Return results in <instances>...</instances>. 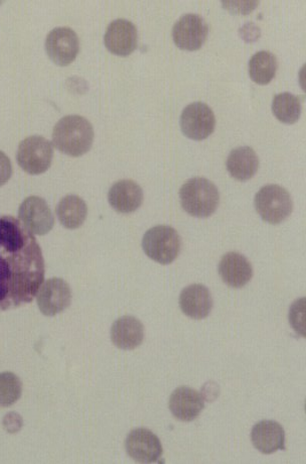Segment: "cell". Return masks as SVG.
Returning <instances> with one entry per match:
<instances>
[{
    "mask_svg": "<svg viewBox=\"0 0 306 464\" xmlns=\"http://www.w3.org/2000/svg\"><path fill=\"white\" fill-rule=\"evenodd\" d=\"M93 141V125L81 115H67L54 125L53 144L62 154L81 156L90 151Z\"/></svg>",
    "mask_w": 306,
    "mask_h": 464,
    "instance_id": "7a4b0ae2",
    "label": "cell"
},
{
    "mask_svg": "<svg viewBox=\"0 0 306 464\" xmlns=\"http://www.w3.org/2000/svg\"><path fill=\"white\" fill-rule=\"evenodd\" d=\"M54 156L51 141L41 137H29L19 146L17 159L20 167L30 175H40L49 170Z\"/></svg>",
    "mask_w": 306,
    "mask_h": 464,
    "instance_id": "8992f818",
    "label": "cell"
},
{
    "mask_svg": "<svg viewBox=\"0 0 306 464\" xmlns=\"http://www.w3.org/2000/svg\"><path fill=\"white\" fill-rule=\"evenodd\" d=\"M108 201L117 212L132 214L144 202V191L135 181L120 180L108 192Z\"/></svg>",
    "mask_w": 306,
    "mask_h": 464,
    "instance_id": "e0dca14e",
    "label": "cell"
},
{
    "mask_svg": "<svg viewBox=\"0 0 306 464\" xmlns=\"http://www.w3.org/2000/svg\"><path fill=\"white\" fill-rule=\"evenodd\" d=\"M209 26L200 15L187 13L183 15L172 29V38L178 48L186 51L199 50L205 44Z\"/></svg>",
    "mask_w": 306,
    "mask_h": 464,
    "instance_id": "ba28073f",
    "label": "cell"
},
{
    "mask_svg": "<svg viewBox=\"0 0 306 464\" xmlns=\"http://www.w3.org/2000/svg\"><path fill=\"white\" fill-rule=\"evenodd\" d=\"M304 298L297 300L289 311L290 324H292L295 332L300 333L302 336H304Z\"/></svg>",
    "mask_w": 306,
    "mask_h": 464,
    "instance_id": "d4e9b609",
    "label": "cell"
},
{
    "mask_svg": "<svg viewBox=\"0 0 306 464\" xmlns=\"http://www.w3.org/2000/svg\"><path fill=\"white\" fill-rule=\"evenodd\" d=\"M213 304L210 290L202 284L185 288L179 296L180 309L186 316L195 320L207 318L213 309Z\"/></svg>",
    "mask_w": 306,
    "mask_h": 464,
    "instance_id": "ac0fdd59",
    "label": "cell"
},
{
    "mask_svg": "<svg viewBox=\"0 0 306 464\" xmlns=\"http://www.w3.org/2000/svg\"><path fill=\"white\" fill-rule=\"evenodd\" d=\"M180 128L187 138L194 140L206 139L215 131L216 116L206 104L194 102L183 110Z\"/></svg>",
    "mask_w": 306,
    "mask_h": 464,
    "instance_id": "52a82bcc",
    "label": "cell"
},
{
    "mask_svg": "<svg viewBox=\"0 0 306 464\" xmlns=\"http://www.w3.org/2000/svg\"><path fill=\"white\" fill-rule=\"evenodd\" d=\"M272 112L281 122L295 123L301 119L302 100L290 92L279 93L273 98Z\"/></svg>",
    "mask_w": 306,
    "mask_h": 464,
    "instance_id": "603a6c76",
    "label": "cell"
},
{
    "mask_svg": "<svg viewBox=\"0 0 306 464\" xmlns=\"http://www.w3.org/2000/svg\"><path fill=\"white\" fill-rule=\"evenodd\" d=\"M110 336L116 348L124 350H136L144 342L145 326L136 317L122 316L114 322Z\"/></svg>",
    "mask_w": 306,
    "mask_h": 464,
    "instance_id": "d6986e66",
    "label": "cell"
},
{
    "mask_svg": "<svg viewBox=\"0 0 306 464\" xmlns=\"http://www.w3.org/2000/svg\"><path fill=\"white\" fill-rule=\"evenodd\" d=\"M56 211L61 224L68 230H77L82 226L88 215L87 204L77 195H68L62 198Z\"/></svg>",
    "mask_w": 306,
    "mask_h": 464,
    "instance_id": "44dd1931",
    "label": "cell"
},
{
    "mask_svg": "<svg viewBox=\"0 0 306 464\" xmlns=\"http://www.w3.org/2000/svg\"><path fill=\"white\" fill-rule=\"evenodd\" d=\"M169 407L178 420L191 422L197 419L205 408V400L197 390L179 387L172 392Z\"/></svg>",
    "mask_w": 306,
    "mask_h": 464,
    "instance_id": "5bb4252c",
    "label": "cell"
},
{
    "mask_svg": "<svg viewBox=\"0 0 306 464\" xmlns=\"http://www.w3.org/2000/svg\"><path fill=\"white\" fill-rule=\"evenodd\" d=\"M45 259L35 235L12 216H0V311L34 300L45 281Z\"/></svg>",
    "mask_w": 306,
    "mask_h": 464,
    "instance_id": "6da1fadb",
    "label": "cell"
},
{
    "mask_svg": "<svg viewBox=\"0 0 306 464\" xmlns=\"http://www.w3.org/2000/svg\"><path fill=\"white\" fill-rule=\"evenodd\" d=\"M4 426L10 434H17L22 427V419L18 413L12 412L4 417Z\"/></svg>",
    "mask_w": 306,
    "mask_h": 464,
    "instance_id": "83f0119b",
    "label": "cell"
},
{
    "mask_svg": "<svg viewBox=\"0 0 306 464\" xmlns=\"http://www.w3.org/2000/svg\"><path fill=\"white\" fill-rule=\"evenodd\" d=\"M45 50L50 59L57 65L68 66L79 54V38L72 29L67 27L54 29L46 37Z\"/></svg>",
    "mask_w": 306,
    "mask_h": 464,
    "instance_id": "9c48e42d",
    "label": "cell"
},
{
    "mask_svg": "<svg viewBox=\"0 0 306 464\" xmlns=\"http://www.w3.org/2000/svg\"><path fill=\"white\" fill-rule=\"evenodd\" d=\"M251 440L256 450L264 454L286 450L285 431L277 421L262 420L255 424Z\"/></svg>",
    "mask_w": 306,
    "mask_h": 464,
    "instance_id": "9a60e30c",
    "label": "cell"
},
{
    "mask_svg": "<svg viewBox=\"0 0 306 464\" xmlns=\"http://www.w3.org/2000/svg\"><path fill=\"white\" fill-rule=\"evenodd\" d=\"M38 309L45 316H56L72 301V292L65 280L52 278L43 283L37 294Z\"/></svg>",
    "mask_w": 306,
    "mask_h": 464,
    "instance_id": "30bf717a",
    "label": "cell"
},
{
    "mask_svg": "<svg viewBox=\"0 0 306 464\" xmlns=\"http://www.w3.org/2000/svg\"><path fill=\"white\" fill-rule=\"evenodd\" d=\"M179 198L188 215L207 218L214 215L219 207V192L211 181L195 177L180 188Z\"/></svg>",
    "mask_w": 306,
    "mask_h": 464,
    "instance_id": "3957f363",
    "label": "cell"
},
{
    "mask_svg": "<svg viewBox=\"0 0 306 464\" xmlns=\"http://www.w3.org/2000/svg\"><path fill=\"white\" fill-rule=\"evenodd\" d=\"M255 208L266 223L278 224L292 215L294 203L285 188L266 185L255 195Z\"/></svg>",
    "mask_w": 306,
    "mask_h": 464,
    "instance_id": "5b68a950",
    "label": "cell"
},
{
    "mask_svg": "<svg viewBox=\"0 0 306 464\" xmlns=\"http://www.w3.org/2000/svg\"><path fill=\"white\" fill-rule=\"evenodd\" d=\"M125 450L131 459L139 463L158 461L163 452L161 440L153 431L133 429L125 440Z\"/></svg>",
    "mask_w": 306,
    "mask_h": 464,
    "instance_id": "8fae6325",
    "label": "cell"
},
{
    "mask_svg": "<svg viewBox=\"0 0 306 464\" xmlns=\"http://www.w3.org/2000/svg\"><path fill=\"white\" fill-rule=\"evenodd\" d=\"M259 168V158L252 148L239 147L233 149L227 159V169L238 181L252 178Z\"/></svg>",
    "mask_w": 306,
    "mask_h": 464,
    "instance_id": "ffe728a7",
    "label": "cell"
},
{
    "mask_svg": "<svg viewBox=\"0 0 306 464\" xmlns=\"http://www.w3.org/2000/svg\"><path fill=\"white\" fill-rule=\"evenodd\" d=\"M12 175V162L4 152L0 151V186L4 185Z\"/></svg>",
    "mask_w": 306,
    "mask_h": 464,
    "instance_id": "4316f807",
    "label": "cell"
},
{
    "mask_svg": "<svg viewBox=\"0 0 306 464\" xmlns=\"http://www.w3.org/2000/svg\"><path fill=\"white\" fill-rule=\"evenodd\" d=\"M19 216L22 224L33 234L49 233L54 224V218L48 203L38 196H30L21 203Z\"/></svg>",
    "mask_w": 306,
    "mask_h": 464,
    "instance_id": "7c38bea8",
    "label": "cell"
},
{
    "mask_svg": "<svg viewBox=\"0 0 306 464\" xmlns=\"http://www.w3.org/2000/svg\"><path fill=\"white\" fill-rule=\"evenodd\" d=\"M22 394V383L17 375L10 372L0 374V406L11 407Z\"/></svg>",
    "mask_w": 306,
    "mask_h": 464,
    "instance_id": "cb8c5ba5",
    "label": "cell"
},
{
    "mask_svg": "<svg viewBox=\"0 0 306 464\" xmlns=\"http://www.w3.org/2000/svg\"><path fill=\"white\" fill-rule=\"evenodd\" d=\"M225 9L231 13L246 14L256 9L259 2H223Z\"/></svg>",
    "mask_w": 306,
    "mask_h": 464,
    "instance_id": "484cf974",
    "label": "cell"
},
{
    "mask_svg": "<svg viewBox=\"0 0 306 464\" xmlns=\"http://www.w3.org/2000/svg\"><path fill=\"white\" fill-rule=\"evenodd\" d=\"M278 61L273 53L261 51L250 59L248 69L251 80L257 84H269L276 77Z\"/></svg>",
    "mask_w": 306,
    "mask_h": 464,
    "instance_id": "7402d4cb",
    "label": "cell"
},
{
    "mask_svg": "<svg viewBox=\"0 0 306 464\" xmlns=\"http://www.w3.org/2000/svg\"><path fill=\"white\" fill-rule=\"evenodd\" d=\"M104 43L106 48L117 56H128L137 46V29L128 20H115L107 28Z\"/></svg>",
    "mask_w": 306,
    "mask_h": 464,
    "instance_id": "4fadbf2b",
    "label": "cell"
},
{
    "mask_svg": "<svg viewBox=\"0 0 306 464\" xmlns=\"http://www.w3.org/2000/svg\"><path fill=\"white\" fill-rule=\"evenodd\" d=\"M182 238L178 232L168 225L151 228L145 232L143 240L145 255L161 265L174 263L182 250Z\"/></svg>",
    "mask_w": 306,
    "mask_h": 464,
    "instance_id": "277c9868",
    "label": "cell"
},
{
    "mask_svg": "<svg viewBox=\"0 0 306 464\" xmlns=\"http://www.w3.org/2000/svg\"><path fill=\"white\" fill-rule=\"evenodd\" d=\"M219 274L227 286L242 288L253 277V269L248 259L236 251L223 256L219 264Z\"/></svg>",
    "mask_w": 306,
    "mask_h": 464,
    "instance_id": "2e32d148",
    "label": "cell"
}]
</instances>
